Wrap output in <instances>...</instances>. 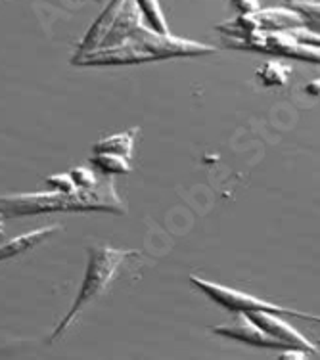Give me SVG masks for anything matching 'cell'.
Masks as SVG:
<instances>
[{"mask_svg": "<svg viewBox=\"0 0 320 360\" xmlns=\"http://www.w3.org/2000/svg\"><path fill=\"white\" fill-rule=\"evenodd\" d=\"M70 174L79 190H89V188H94L98 182H100V180L96 179L94 171L87 169V167H75L73 171H70Z\"/></svg>", "mask_w": 320, "mask_h": 360, "instance_id": "9a60e30c", "label": "cell"}, {"mask_svg": "<svg viewBox=\"0 0 320 360\" xmlns=\"http://www.w3.org/2000/svg\"><path fill=\"white\" fill-rule=\"evenodd\" d=\"M136 134H139V127H132V129H129V131L110 134V136H105V139L98 140L96 144H94V148H92V152L117 153V155H123V158H127V160H131Z\"/></svg>", "mask_w": 320, "mask_h": 360, "instance_id": "9c48e42d", "label": "cell"}, {"mask_svg": "<svg viewBox=\"0 0 320 360\" xmlns=\"http://www.w3.org/2000/svg\"><path fill=\"white\" fill-rule=\"evenodd\" d=\"M134 2H136V6H139L140 14L146 21L148 27H152L158 33H171L167 25V18L161 10L160 0H134Z\"/></svg>", "mask_w": 320, "mask_h": 360, "instance_id": "7c38bea8", "label": "cell"}, {"mask_svg": "<svg viewBox=\"0 0 320 360\" xmlns=\"http://www.w3.org/2000/svg\"><path fill=\"white\" fill-rule=\"evenodd\" d=\"M305 92L309 96L320 98V79H313L305 84Z\"/></svg>", "mask_w": 320, "mask_h": 360, "instance_id": "ac0fdd59", "label": "cell"}, {"mask_svg": "<svg viewBox=\"0 0 320 360\" xmlns=\"http://www.w3.org/2000/svg\"><path fill=\"white\" fill-rule=\"evenodd\" d=\"M44 186L49 188L50 192H62V194H75L77 190H79L70 173L52 174V176L44 180Z\"/></svg>", "mask_w": 320, "mask_h": 360, "instance_id": "5bb4252c", "label": "cell"}, {"mask_svg": "<svg viewBox=\"0 0 320 360\" xmlns=\"http://www.w3.org/2000/svg\"><path fill=\"white\" fill-rule=\"evenodd\" d=\"M127 0H112L102 14L98 15L96 21L92 23L91 29L87 31V35L83 37V41L79 42V46H77V54L75 56H83L89 54V52H94L98 50L102 44H104L105 37L110 33V29L117 20L119 12L123 10Z\"/></svg>", "mask_w": 320, "mask_h": 360, "instance_id": "52a82bcc", "label": "cell"}, {"mask_svg": "<svg viewBox=\"0 0 320 360\" xmlns=\"http://www.w3.org/2000/svg\"><path fill=\"white\" fill-rule=\"evenodd\" d=\"M230 6L236 10L238 14H251L261 10V0H230Z\"/></svg>", "mask_w": 320, "mask_h": 360, "instance_id": "e0dca14e", "label": "cell"}, {"mask_svg": "<svg viewBox=\"0 0 320 360\" xmlns=\"http://www.w3.org/2000/svg\"><path fill=\"white\" fill-rule=\"evenodd\" d=\"M213 333L229 338V340L244 341L248 345L263 347V349H286L282 341L274 340L272 335L264 332L248 312H234V319L226 324L215 326Z\"/></svg>", "mask_w": 320, "mask_h": 360, "instance_id": "5b68a950", "label": "cell"}, {"mask_svg": "<svg viewBox=\"0 0 320 360\" xmlns=\"http://www.w3.org/2000/svg\"><path fill=\"white\" fill-rule=\"evenodd\" d=\"M293 70L290 63L280 62V60H267L259 65V70L255 71V77L263 86H286L290 77H292Z\"/></svg>", "mask_w": 320, "mask_h": 360, "instance_id": "30bf717a", "label": "cell"}, {"mask_svg": "<svg viewBox=\"0 0 320 360\" xmlns=\"http://www.w3.org/2000/svg\"><path fill=\"white\" fill-rule=\"evenodd\" d=\"M192 285H196L198 290L203 291L211 301H215L217 305H221L229 312H257L267 311L274 312V314H282V316H297L301 320H313V322H320V316L311 314V312H301L295 309H288V307L276 305L271 301H264L261 297H255L251 293L240 291L236 288H229V285L217 284L211 280H203L200 276H190Z\"/></svg>", "mask_w": 320, "mask_h": 360, "instance_id": "277c9868", "label": "cell"}, {"mask_svg": "<svg viewBox=\"0 0 320 360\" xmlns=\"http://www.w3.org/2000/svg\"><path fill=\"white\" fill-rule=\"evenodd\" d=\"M4 234V222H0V236Z\"/></svg>", "mask_w": 320, "mask_h": 360, "instance_id": "d6986e66", "label": "cell"}, {"mask_svg": "<svg viewBox=\"0 0 320 360\" xmlns=\"http://www.w3.org/2000/svg\"><path fill=\"white\" fill-rule=\"evenodd\" d=\"M295 27H303V18L293 8L284 4V6L261 8L251 14H238L234 20L219 23L215 31L223 33V37L248 39L257 33H282Z\"/></svg>", "mask_w": 320, "mask_h": 360, "instance_id": "3957f363", "label": "cell"}, {"mask_svg": "<svg viewBox=\"0 0 320 360\" xmlns=\"http://www.w3.org/2000/svg\"><path fill=\"white\" fill-rule=\"evenodd\" d=\"M140 253L134 250H115L110 245H94L89 250V263H87V270H84L83 284L81 290L77 293L75 301L71 305L70 312L63 316V320L56 326L54 333L50 335V343L56 341L58 338H62L63 333L68 332L75 319L87 307L94 303L98 297H102L108 288L112 285L115 276L119 274L121 266L125 264V261L139 257Z\"/></svg>", "mask_w": 320, "mask_h": 360, "instance_id": "7a4b0ae2", "label": "cell"}, {"mask_svg": "<svg viewBox=\"0 0 320 360\" xmlns=\"http://www.w3.org/2000/svg\"><path fill=\"white\" fill-rule=\"evenodd\" d=\"M92 167L98 173L104 176H113V174H129L132 171L131 160H127L117 153H94L91 158Z\"/></svg>", "mask_w": 320, "mask_h": 360, "instance_id": "8fae6325", "label": "cell"}, {"mask_svg": "<svg viewBox=\"0 0 320 360\" xmlns=\"http://www.w3.org/2000/svg\"><path fill=\"white\" fill-rule=\"evenodd\" d=\"M58 230H62L60 224H49V226L31 230V232H25V234L10 240V242L2 243L0 245V263H6L10 259H15V257L23 255L27 251L35 250L37 245H41L44 240H49L50 236L56 234Z\"/></svg>", "mask_w": 320, "mask_h": 360, "instance_id": "ba28073f", "label": "cell"}, {"mask_svg": "<svg viewBox=\"0 0 320 360\" xmlns=\"http://www.w3.org/2000/svg\"><path fill=\"white\" fill-rule=\"evenodd\" d=\"M288 35L292 37L293 41H297L300 44H307V46H313V49H320V33H313L307 27H295L286 31Z\"/></svg>", "mask_w": 320, "mask_h": 360, "instance_id": "2e32d148", "label": "cell"}, {"mask_svg": "<svg viewBox=\"0 0 320 360\" xmlns=\"http://www.w3.org/2000/svg\"><path fill=\"white\" fill-rule=\"evenodd\" d=\"M251 319L255 320L264 332L272 335L274 340L282 341L286 347H300V349H307L313 354H316V345L307 340L305 335L297 332L293 326H290L286 320H282V314H274V312L267 311H257V312H248Z\"/></svg>", "mask_w": 320, "mask_h": 360, "instance_id": "8992f818", "label": "cell"}, {"mask_svg": "<svg viewBox=\"0 0 320 360\" xmlns=\"http://www.w3.org/2000/svg\"><path fill=\"white\" fill-rule=\"evenodd\" d=\"M284 4H290V2H300V0H282Z\"/></svg>", "mask_w": 320, "mask_h": 360, "instance_id": "ffe728a7", "label": "cell"}, {"mask_svg": "<svg viewBox=\"0 0 320 360\" xmlns=\"http://www.w3.org/2000/svg\"><path fill=\"white\" fill-rule=\"evenodd\" d=\"M70 211H105L113 215H125V201L115 192L112 179H104L94 188L77 190L75 194L62 192H35V194L0 195V222L20 217L70 213Z\"/></svg>", "mask_w": 320, "mask_h": 360, "instance_id": "6da1fadb", "label": "cell"}, {"mask_svg": "<svg viewBox=\"0 0 320 360\" xmlns=\"http://www.w3.org/2000/svg\"><path fill=\"white\" fill-rule=\"evenodd\" d=\"M297 14L303 18V27L313 33H320V0H300V2H290Z\"/></svg>", "mask_w": 320, "mask_h": 360, "instance_id": "4fadbf2b", "label": "cell"}]
</instances>
